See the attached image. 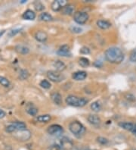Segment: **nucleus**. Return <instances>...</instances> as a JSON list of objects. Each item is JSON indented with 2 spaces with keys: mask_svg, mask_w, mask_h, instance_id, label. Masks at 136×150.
Wrapping results in <instances>:
<instances>
[{
  "mask_svg": "<svg viewBox=\"0 0 136 150\" xmlns=\"http://www.w3.org/2000/svg\"><path fill=\"white\" fill-rule=\"evenodd\" d=\"M75 11V6L71 4H68L67 6L63 8L62 9V14L65 15H72L74 14Z\"/></svg>",
  "mask_w": 136,
  "mask_h": 150,
  "instance_id": "obj_11",
  "label": "nucleus"
},
{
  "mask_svg": "<svg viewBox=\"0 0 136 150\" xmlns=\"http://www.w3.org/2000/svg\"><path fill=\"white\" fill-rule=\"evenodd\" d=\"M29 72L27 71V70H24V69H22L20 70V74H19V77H20V80H26L29 77Z\"/></svg>",
  "mask_w": 136,
  "mask_h": 150,
  "instance_id": "obj_26",
  "label": "nucleus"
},
{
  "mask_svg": "<svg viewBox=\"0 0 136 150\" xmlns=\"http://www.w3.org/2000/svg\"><path fill=\"white\" fill-rule=\"evenodd\" d=\"M68 5L67 0H56L51 3V9L54 11H58Z\"/></svg>",
  "mask_w": 136,
  "mask_h": 150,
  "instance_id": "obj_7",
  "label": "nucleus"
},
{
  "mask_svg": "<svg viewBox=\"0 0 136 150\" xmlns=\"http://www.w3.org/2000/svg\"><path fill=\"white\" fill-rule=\"evenodd\" d=\"M79 64L81 67L82 68H88L90 64V62H89V59L87 58H85V57H81L80 59H79Z\"/></svg>",
  "mask_w": 136,
  "mask_h": 150,
  "instance_id": "obj_24",
  "label": "nucleus"
},
{
  "mask_svg": "<svg viewBox=\"0 0 136 150\" xmlns=\"http://www.w3.org/2000/svg\"><path fill=\"white\" fill-rule=\"evenodd\" d=\"M5 33H6V30H2V31H0V37H2V35H3Z\"/></svg>",
  "mask_w": 136,
  "mask_h": 150,
  "instance_id": "obj_41",
  "label": "nucleus"
},
{
  "mask_svg": "<svg viewBox=\"0 0 136 150\" xmlns=\"http://www.w3.org/2000/svg\"><path fill=\"white\" fill-rule=\"evenodd\" d=\"M6 131L8 132V133H14V132L17 131V130H16V128H15V127L14 126V125H13V124H11V125H8V126L6 127Z\"/></svg>",
  "mask_w": 136,
  "mask_h": 150,
  "instance_id": "obj_33",
  "label": "nucleus"
},
{
  "mask_svg": "<svg viewBox=\"0 0 136 150\" xmlns=\"http://www.w3.org/2000/svg\"><path fill=\"white\" fill-rule=\"evenodd\" d=\"M72 77L75 81H84L87 77V73L84 71H76L73 74Z\"/></svg>",
  "mask_w": 136,
  "mask_h": 150,
  "instance_id": "obj_9",
  "label": "nucleus"
},
{
  "mask_svg": "<svg viewBox=\"0 0 136 150\" xmlns=\"http://www.w3.org/2000/svg\"><path fill=\"white\" fill-rule=\"evenodd\" d=\"M132 150H136V149H132Z\"/></svg>",
  "mask_w": 136,
  "mask_h": 150,
  "instance_id": "obj_42",
  "label": "nucleus"
},
{
  "mask_svg": "<svg viewBox=\"0 0 136 150\" xmlns=\"http://www.w3.org/2000/svg\"><path fill=\"white\" fill-rule=\"evenodd\" d=\"M87 119L88 121L92 125H98L101 123V118L97 115H89Z\"/></svg>",
  "mask_w": 136,
  "mask_h": 150,
  "instance_id": "obj_14",
  "label": "nucleus"
},
{
  "mask_svg": "<svg viewBox=\"0 0 136 150\" xmlns=\"http://www.w3.org/2000/svg\"><path fill=\"white\" fill-rule=\"evenodd\" d=\"M57 54L59 56L62 57H70L71 56V52L70 47L67 45H63L59 50L57 51Z\"/></svg>",
  "mask_w": 136,
  "mask_h": 150,
  "instance_id": "obj_8",
  "label": "nucleus"
},
{
  "mask_svg": "<svg viewBox=\"0 0 136 150\" xmlns=\"http://www.w3.org/2000/svg\"><path fill=\"white\" fill-rule=\"evenodd\" d=\"M34 37L36 40L38 42H43L47 40L48 39V34L45 33V31H42V30H39V31L36 32L34 35Z\"/></svg>",
  "mask_w": 136,
  "mask_h": 150,
  "instance_id": "obj_10",
  "label": "nucleus"
},
{
  "mask_svg": "<svg viewBox=\"0 0 136 150\" xmlns=\"http://www.w3.org/2000/svg\"><path fill=\"white\" fill-rule=\"evenodd\" d=\"M89 15L85 11H76L73 15V20L78 24H84L89 20Z\"/></svg>",
  "mask_w": 136,
  "mask_h": 150,
  "instance_id": "obj_4",
  "label": "nucleus"
},
{
  "mask_svg": "<svg viewBox=\"0 0 136 150\" xmlns=\"http://www.w3.org/2000/svg\"><path fill=\"white\" fill-rule=\"evenodd\" d=\"M104 56L107 62L112 64H120L124 60V54L120 48L113 47L108 48L104 52Z\"/></svg>",
  "mask_w": 136,
  "mask_h": 150,
  "instance_id": "obj_1",
  "label": "nucleus"
},
{
  "mask_svg": "<svg viewBox=\"0 0 136 150\" xmlns=\"http://www.w3.org/2000/svg\"><path fill=\"white\" fill-rule=\"evenodd\" d=\"M73 144L71 143V141L70 139H68L67 138H63L61 139V146L62 147L63 150L65 149H69L72 147Z\"/></svg>",
  "mask_w": 136,
  "mask_h": 150,
  "instance_id": "obj_19",
  "label": "nucleus"
},
{
  "mask_svg": "<svg viewBox=\"0 0 136 150\" xmlns=\"http://www.w3.org/2000/svg\"><path fill=\"white\" fill-rule=\"evenodd\" d=\"M22 18L25 20L33 21L36 18V13L30 9H28L25 11L22 15Z\"/></svg>",
  "mask_w": 136,
  "mask_h": 150,
  "instance_id": "obj_12",
  "label": "nucleus"
},
{
  "mask_svg": "<svg viewBox=\"0 0 136 150\" xmlns=\"http://www.w3.org/2000/svg\"><path fill=\"white\" fill-rule=\"evenodd\" d=\"M80 52L81 54H83V55H88V54L90 53V50H89V48L86 47V46H83L80 49Z\"/></svg>",
  "mask_w": 136,
  "mask_h": 150,
  "instance_id": "obj_35",
  "label": "nucleus"
},
{
  "mask_svg": "<svg viewBox=\"0 0 136 150\" xmlns=\"http://www.w3.org/2000/svg\"><path fill=\"white\" fill-rule=\"evenodd\" d=\"M97 26L102 30H107L111 27V24L106 20H98L97 21Z\"/></svg>",
  "mask_w": 136,
  "mask_h": 150,
  "instance_id": "obj_16",
  "label": "nucleus"
},
{
  "mask_svg": "<svg viewBox=\"0 0 136 150\" xmlns=\"http://www.w3.org/2000/svg\"><path fill=\"white\" fill-rule=\"evenodd\" d=\"M119 126L120 127H122L123 129H124V130H129V131H132L135 125H133L132 123L130 122H120L119 123Z\"/></svg>",
  "mask_w": 136,
  "mask_h": 150,
  "instance_id": "obj_20",
  "label": "nucleus"
},
{
  "mask_svg": "<svg viewBox=\"0 0 136 150\" xmlns=\"http://www.w3.org/2000/svg\"><path fill=\"white\" fill-rule=\"evenodd\" d=\"M88 103H89V100L84 97H78L70 95L66 98V103L70 106L83 107L85 105H87Z\"/></svg>",
  "mask_w": 136,
  "mask_h": 150,
  "instance_id": "obj_2",
  "label": "nucleus"
},
{
  "mask_svg": "<svg viewBox=\"0 0 136 150\" xmlns=\"http://www.w3.org/2000/svg\"><path fill=\"white\" fill-rule=\"evenodd\" d=\"M51 117L49 115H42L37 116L36 121L40 123H48L51 121Z\"/></svg>",
  "mask_w": 136,
  "mask_h": 150,
  "instance_id": "obj_22",
  "label": "nucleus"
},
{
  "mask_svg": "<svg viewBox=\"0 0 136 150\" xmlns=\"http://www.w3.org/2000/svg\"><path fill=\"white\" fill-rule=\"evenodd\" d=\"M53 66H54V68H55L57 71L58 72L63 71V70L66 69V64H64V62H63L61 60L55 61V62L53 63Z\"/></svg>",
  "mask_w": 136,
  "mask_h": 150,
  "instance_id": "obj_13",
  "label": "nucleus"
},
{
  "mask_svg": "<svg viewBox=\"0 0 136 150\" xmlns=\"http://www.w3.org/2000/svg\"><path fill=\"white\" fill-rule=\"evenodd\" d=\"M33 6H34L35 9H36V11H42V10L45 9V6H44L42 2H38V1L35 2L34 3H33Z\"/></svg>",
  "mask_w": 136,
  "mask_h": 150,
  "instance_id": "obj_28",
  "label": "nucleus"
},
{
  "mask_svg": "<svg viewBox=\"0 0 136 150\" xmlns=\"http://www.w3.org/2000/svg\"><path fill=\"white\" fill-rule=\"evenodd\" d=\"M51 98L54 103L58 105H60L62 103V96L59 93H54L51 95Z\"/></svg>",
  "mask_w": 136,
  "mask_h": 150,
  "instance_id": "obj_18",
  "label": "nucleus"
},
{
  "mask_svg": "<svg viewBox=\"0 0 136 150\" xmlns=\"http://www.w3.org/2000/svg\"><path fill=\"white\" fill-rule=\"evenodd\" d=\"M47 132L51 136H60L63 132V129L59 125H52L49 127Z\"/></svg>",
  "mask_w": 136,
  "mask_h": 150,
  "instance_id": "obj_6",
  "label": "nucleus"
},
{
  "mask_svg": "<svg viewBox=\"0 0 136 150\" xmlns=\"http://www.w3.org/2000/svg\"><path fill=\"white\" fill-rule=\"evenodd\" d=\"M39 86H41V87L44 88V89L48 90V89H50V88H51V83H50V82H49V81H47V80H42V81L39 83Z\"/></svg>",
  "mask_w": 136,
  "mask_h": 150,
  "instance_id": "obj_29",
  "label": "nucleus"
},
{
  "mask_svg": "<svg viewBox=\"0 0 136 150\" xmlns=\"http://www.w3.org/2000/svg\"><path fill=\"white\" fill-rule=\"evenodd\" d=\"M97 141H98V143L101 145H106L108 143V139L105 137H99L97 138Z\"/></svg>",
  "mask_w": 136,
  "mask_h": 150,
  "instance_id": "obj_32",
  "label": "nucleus"
},
{
  "mask_svg": "<svg viewBox=\"0 0 136 150\" xmlns=\"http://www.w3.org/2000/svg\"><path fill=\"white\" fill-rule=\"evenodd\" d=\"M47 150H63L62 147L61 146V145L58 144H54L51 145V146H49L47 149Z\"/></svg>",
  "mask_w": 136,
  "mask_h": 150,
  "instance_id": "obj_34",
  "label": "nucleus"
},
{
  "mask_svg": "<svg viewBox=\"0 0 136 150\" xmlns=\"http://www.w3.org/2000/svg\"><path fill=\"white\" fill-rule=\"evenodd\" d=\"M70 31L74 33H80L82 32V29L80 27H76V26H73L70 28Z\"/></svg>",
  "mask_w": 136,
  "mask_h": 150,
  "instance_id": "obj_30",
  "label": "nucleus"
},
{
  "mask_svg": "<svg viewBox=\"0 0 136 150\" xmlns=\"http://www.w3.org/2000/svg\"><path fill=\"white\" fill-rule=\"evenodd\" d=\"M15 50L20 55H27L30 52V49L24 45H18L15 47Z\"/></svg>",
  "mask_w": 136,
  "mask_h": 150,
  "instance_id": "obj_15",
  "label": "nucleus"
},
{
  "mask_svg": "<svg viewBox=\"0 0 136 150\" xmlns=\"http://www.w3.org/2000/svg\"><path fill=\"white\" fill-rule=\"evenodd\" d=\"M40 21H42L45 22H49L53 20V18L50 14H49L48 12H42L39 15V17Z\"/></svg>",
  "mask_w": 136,
  "mask_h": 150,
  "instance_id": "obj_21",
  "label": "nucleus"
},
{
  "mask_svg": "<svg viewBox=\"0 0 136 150\" xmlns=\"http://www.w3.org/2000/svg\"><path fill=\"white\" fill-rule=\"evenodd\" d=\"M129 60L132 62H136V49L131 52L130 55H129Z\"/></svg>",
  "mask_w": 136,
  "mask_h": 150,
  "instance_id": "obj_31",
  "label": "nucleus"
},
{
  "mask_svg": "<svg viewBox=\"0 0 136 150\" xmlns=\"http://www.w3.org/2000/svg\"><path fill=\"white\" fill-rule=\"evenodd\" d=\"M125 98H126V99H128V100L129 101H132V102L135 101V97L131 93L126 94V95H125Z\"/></svg>",
  "mask_w": 136,
  "mask_h": 150,
  "instance_id": "obj_37",
  "label": "nucleus"
},
{
  "mask_svg": "<svg viewBox=\"0 0 136 150\" xmlns=\"http://www.w3.org/2000/svg\"><path fill=\"white\" fill-rule=\"evenodd\" d=\"M26 110H27V113L31 116H36L37 113H38V108H36V106H34L33 104L27 105Z\"/></svg>",
  "mask_w": 136,
  "mask_h": 150,
  "instance_id": "obj_17",
  "label": "nucleus"
},
{
  "mask_svg": "<svg viewBox=\"0 0 136 150\" xmlns=\"http://www.w3.org/2000/svg\"><path fill=\"white\" fill-rule=\"evenodd\" d=\"M132 134H134L135 136H136V125H135V126H134V128H133V130H132Z\"/></svg>",
  "mask_w": 136,
  "mask_h": 150,
  "instance_id": "obj_40",
  "label": "nucleus"
},
{
  "mask_svg": "<svg viewBox=\"0 0 136 150\" xmlns=\"http://www.w3.org/2000/svg\"><path fill=\"white\" fill-rule=\"evenodd\" d=\"M101 104L100 102L98 101H96V102H94L91 104V108L92 111L95 112H98L101 110Z\"/></svg>",
  "mask_w": 136,
  "mask_h": 150,
  "instance_id": "obj_25",
  "label": "nucleus"
},
{
  "mask_svg": "<svg viewBox=\"0 0 136 150\" xmlns=\"http://www.w3.org/2000/svg\"><path fill=\"white\" fill-rule=\"evenodd\" d=\"M6 112H4L3 110H2V109H0V119L1 118H3L4 117H5V116H6Z\"/></svg>",
  "mask_w": 136,
  "mask_h": 150,
  "instance_id": "obj_39",
  "label": "nucleus"
},
{
  "mask_svg": "<svg viewBox=\"0 0 136 150\" xmlns=\"http://www.w3.org/2000/svg\"><path fill=\"white\" fill-rule=\"evenodd\" d=\"M0 84L3 86L4 87H8L10 86V81L6 77L0 76Z\"/></svg>",
  "mask_w": 136,
  "mask_h": 150,
  "instance_id": "obj_27",
  "label": "nucleus"
},
{
  "mask_svg": "<svg viewBox=\"0 0 136 150\" xmlns=\"http://www.w3.org/2000/svg\"><path fill=\"white\" fill-rule=\"evenodd\" d=\"M48 78L54 83H59L64 79V76L61 72L57 71H49L47 72Z\"/></svg>",
  "mask_w": 136,
  "mask_h": 150,
  "instance_id": "obj_5",
  "label": "nucleus"
},
{
  "mask_svg": "<svg viewBox=\"0 0 136 150\" xmlns=\"http://www.w3.org/2000/svg\"><path fill=\"white\" fill-rule=\"evenodd\" d=\"M94 65L96 68H101L102 66H103V62H101V61H95L94 63Z\"/></svg>",
  "mask_w": 136,
  "mask_h": 150,
  "instance_id": "obj_38",
  "label": "nucleus"
},
{
  "mask_svg": "<svg viewBox=\"0 0 136 150\" xmlns=\"http://www.w3.org/2000/svg\"><path fill=\"white\" fill-rule=\"evenodd\" d=\"M69 130L77 138H81L85 133V127L82 124L77 121L70 122L69 125Z\"/></svg>",
  "mask_w": 136,
  "mask_h": 150,
  "instance_id": "obj_3",
  "label": "nucleus"
},
{
  "mask_svg": "<svg viewBox=\"0 0 136 150\" xmlns=\"http://www.w3.org/2000/svg\"><path fill=\"white\" fill-rule=\"evenodd\" d=\"M19 32H20V29H15V30H12L11 31L8 33V36L9 37H14L17 33H18Z\"/></svg>",
  "mask_w": 136,
  "mask_h": 150,
  "instance_id": "obj_36",
  "label": "nucleus"
},
{
  "mask_svg": "<svg viewBox=\"0 0 136 150\" xmlns=\"http://www.w3.org/2000/svg\"><path fill=\"white\" fill-rule=\"evenodd\" d=\"M14 126L15 127L17 131H21V130H24L27 128V125L24 122L22 121H17V122L13 123Z\"/></svg>",
  "mask_w": 136,
  "mask_h": 150,
  "instance_id": "obj_23",
  "label": "nucleus"
}]
</instances>
